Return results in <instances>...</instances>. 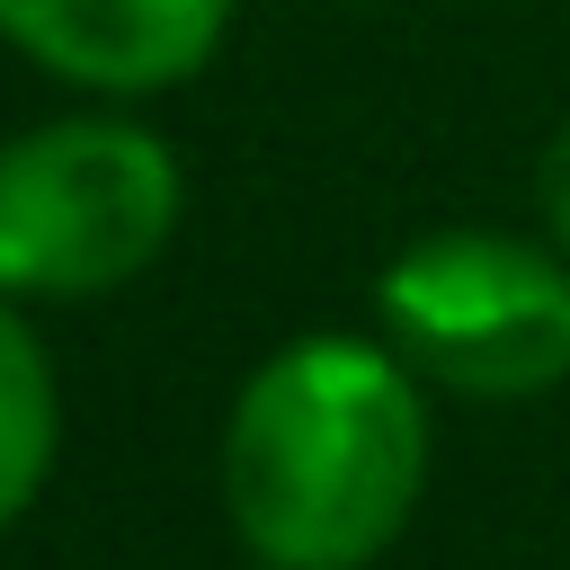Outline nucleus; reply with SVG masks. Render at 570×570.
Segmentation results:
<instances>
[{
    "mask_svg": "<svg viewBox=\"0 0 570 570\" xmlns=\"http://www.w3.org/2000/svg\"><path fill=\"white\" fill-rule=\"evenodd\" d=\"M223 517L258 570H365L428 490V392L392 338L303 330L223 419Z\"/></svg>",
    "mask_w": 570,
    "mask_h": 570,
    "instance_id": "nucleus-1",
    "label": "nucleus"
},
{
    "mask_svg": "<svg viewBox=\"0 0 570 570\" xmlns=\"http://www.w3.org/2000/svg\"><path fill=\"white\" fill-rule=\"evenodd\" d=\"M187 214L178 151L116 107H71L0 142V294L89 303L134 285Z\"/></svg>",
    "mask_w": 570,
    "mask_h": 570,
    "instance_id": "nucleus-2",
    "label": "nucleus"
},
{
    "mask_svg": "<svg viewBox=\"0 0 570 570\" xmlns=\"http://www.w3.org/2000/svg\"><path fill=\"white\" fill-rule=\"evenodd\" d=\"M383 338L419 383L463 401H534L570 383V249L525 232H419L374 276Z\"/></svg>",
    "mask_w": 570,
    "mask_h": 570,
    "instance_id": "nucleus-3",
    "label": "nucleus"
},
{
    "mask_svg": "<svg viewBox=\"0 0 570 570\" xmlns=\"http://www.w3.org/2000/svg\"><path fill=\"white\" fill-rule=\"evenodd\" d=\"M232 36V0H0V45L80 98L187 89Z\"/></svg>",
    "mask_w": 570,
    "mask_h": 570,
    "instance_id": "nucleus-4",
    "label": "nucleus"
},
{
    "mask_svg": "<svg viewBox=\"0 0 570 570\" xmlns=\"http://www.w3.org/2000/svg\"><path fill=\"white\" fill-rule=\"evenodd\" d=\"M53 454H62V383L27 312L0 294V525H18L45 499Z\"/></svg>",
    "mask_w": 570,
    "mask_h": 570,
    "instance_id": "nucleus-5",
    "label": "nucleus"
},
{
    "mask_svg": "<svg viewBox=\"0 0 570 570\" xmlns=\"http://www.w3.org/2000/svg\"><path fill=\"white\" fill-rule=\"evenodd\" d=\"M534 205H543V232L570 249V116L543 134V160H534Z\"/></svg>",
    "mask_w": 570,
    "mask_h": 570,
    "instance_id": "nucleus-6",
    "label": "nucleus"
}]
</instances>
